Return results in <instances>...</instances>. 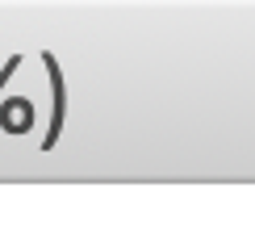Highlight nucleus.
Masks as SVG:
<instances>
[{"mask_svg": "<svg viewBox=\"0 0 255 251\" xmlns=\"http://www.w3.org/2000/svg\"><path fill=\"white\" fill-rule=\"evenodd\" d=\"M42 63H46V76H50V101H55V109H50V130H46V138H42V151H50V146H55V138L63 134V118H67V84H63L59 59L50 55V50H42Z\"/></svg>", "mask_w": 255, "mask_h": 251, "instance_id": "nucleus-1", "label": "nucleus"}, {"mask_svg": "<svg viewBox=\"0 0 255 251\" xmlns=\"http://www.w3.org/2000/svg\"><path fill=\"white\" fill-rule=\"evenodd\" d=\"M0 126H4L8 134H25L29 126H34V101H29V97L0 101Z\"/></svg>", "mask_w": 255, "mask_h": 251, "instance_id": "nucleus-2", "label": "nucleus"}, {"mask_svg": "<svg viewBox=\"0 0 255 251\" xmlns=\"http://www.w3.org/2000/svg\"><path fill=\"white\" fill-rule=\"evenodd\" d=\"M17 67H21V55H13V59L4 63V67H0V88H4V84L13 80V71H17Z\"/></svg>", "mask_w": 255, "mask_h": 251, "instance_id": "nucleus-3", "label": "nucleus"}]
</instances>
